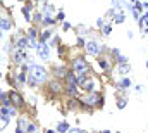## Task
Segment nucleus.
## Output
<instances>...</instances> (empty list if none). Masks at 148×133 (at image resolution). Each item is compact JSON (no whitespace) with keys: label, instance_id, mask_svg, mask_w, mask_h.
Instances as JSON below:
<instances>
[{"label":"nucleus","instance_id":"f257e3e1","mask_svg":"<svg viewBox=\"0 0 148 133\" xmlns=\"http://www.w3.org/2000/svg\"><path fill=\"white\" fill-rule=\"evenodd\" d=\"M73 67H74V71L76 73H88V62L83 59V57H76L73 61Z\"/></svg>","mask_w":148,"mask_h":133},{"label":"nucleus","instance_id":"f03ea898","mask_svg":"<svg viewBox=\"0 0 148 133\" xmlns=\"http://www.w3.org/2000/svg\"><path fill=\"white\" fill-rule=\"evenodd\" d=\"M31 76L33 78H36L38 81H43L45 78H47V73H45V69L40 66H33L31 67Z\"/></svg>","mask_w":148,"mask_h":133},{"label":"nucleus","instance_id":"7ed1b4c3","mask_svg":"<svg viewBox=\"0 0 148 133\" xmlns=\"http://www.w3.org/2000/svg\"><path fill=\"white\" fill-rule=\"evenodd\" d=\"M102 100H103V97H102L100 94H90V95L86 97V102H88L90 105H100Z\"/></svg>","mask_w":148,"mask_h":133},{"label":"nucleus","instance_id":"20e7f679","mask_svg":"<svg viewBox=\"0 0 148 133\" xmlns=\"http://www.w3.org/2000/svg\"><path fill=\"white\" fill-rule=\"evenodd\" d=\"M86 48H88V52H90V54H93V55L100 52V47H98L95 42H88V43H86Z\"/></svg>","mask_w":148,"mask_h":133},{"label":"nucleus","instance_id":"39448f33","mask_svg":"<svg viewBox=\"0 0 148 133\" xmlns=\"http://www.w3.org/2000/svg\"><path fill=\"white\" fill-rule=\"evenodd\" d=\"M66 80H67V87H76L77 85V78L73 73H66Z\"/></svg>","mask_w":148,"mask_h":133},{"label":"nucleus","instance_id":"423d86ee","mask_svg":"<svg viewBox=\"0 0 148 133\" xmlns=\"http://www.w3.org/2000/svg\"><path fill=\"white\" fill-rule=\"evenodd\" d=\"M131 87V80L129 78H124L121 83H119V88H129Z\"/></svg>","mask_w":148,"mask_h":133},{"label":"nucleus","instance_id":"0eeeda50","mask_svg":"<svg viewBox=\"0 0 148 133\" xmlns=\"http://www.w3.org/2000/svg\"><path fill=\"white\" fill-rule=\"evenodd\" d=\"M119 71H121L122 74H126V73H129V71H131V66H129L127 62H124V64H121V66H119Z\"/></svg>","mask_w":148,"mask_h":133},{"label":"nucleus","instance_id":"6e6552de","mask_svg":"<svg viewBox=\"0 0 148 133\" xmlns=\"http://www.w3.org/2000/svg\"><path fill=\"white\" fill-rule=\"evenodd\" d=\"M9 99H12L14 104H21V97L16 94V92H12V94H9Z\"/></svg>","mask_w":148,"mask_h":133},{"label":"nucleus","instance_id":"1a4fd4ad","mask_svg":"<svg viewBox=\"0 0 148 133\" xmlns=\"http://www.w3.org/2000/svg\"><path fill=\"white\" fill-rule=\"evenodd\" d=\"M40 54H41V57H48V48L45 47V45H40Z\"/></svg>","mask_w":148,"mask_h":133},{"label":"nucleus","instance_id":"9d476101","mask_svg":"<svg viewBox=\"0 0 148 133\" xmlns=\"http://www.w3.org/2000/svg\"><path fill=\"white\" fill-rule=\"evenodd\" d=\"M0 26L5 28V30H9V28H10V23H9L7 19H0Z\"/></svg>","mask_w":148,"mask_h":133},{"label":"nucleus","instance_id":"9b49d317","mask_svg":"<svg viewBox=\"0 0 148 133\" xmlns=\"http://www.w3.org/2000/svg\"><path fill=\"white\" fill-rule=\"evenodd\" d=\"M126 104H127V100H126V99H119L117 107H119V109H124V107H126Z\"/></svg>","mask_w":148,"mask_h":133},{"label":"nucleus","instance_id":"f8f14e48","mask_svg":"<svg viewBox=\"0 0 148 133\" xmlns=\"http://www.w3.org/2000/svg\"><path fill=\"white\" fill-rule=\"evenodd\" d=\"M23 59H24V54H23V52H17V54H16V61H17V62H21Z\"/></svg>","mask_w":148,"mask_h":133},{"label":"nucleus","instance_id":"ddd939ff","mask_svg":"<svg viewBox=\"0 0 148 133\" xmlns=\"http://www.w3.org/2000/svg\"><path fill=\"white\" fill-rule=\"evenodd\" d=\"M98 64H100V66L103 67V69H107V67H109V64H107V62H105L103 59H100V61H98Z\"/></svg>","mask_w":148,"mask_h":133},{"label":"nucleus","instance_id":"4468645a","mask_svg":"<svg viewBox=\"0 0 148 133\" xmlns=\"http://www.w3.org/2000/svg\"><path fill=\"white\" fill-rule=\"evenodd\" d=\"M66 130H67V125H66V123L59 125V132H66Z\"/></svg>","mask_w":148,"mask_h":133},{"label":"nucleus","instance_id":"2eb2a0df","mask_svg":"<svg viewBox=\"0 0 148 133\" xmlns=\"http://www.w3.org/2000/svg\"><path fill=\"white\" fill-rule=\"evenodd\" d=\"M24 43H26V40H19V42H17V47H19V48H23V47H24Z\"/></svg>","mask_w":148,"mask_h":133},{"label":"nucleus","instance_id":"dca6fc26","mask_svg":"<svg viewBox=\"0 0 148 133\" xmlns=\"http://www.w3.org/2000/svg\"><path fill=\"white\" fill-rule=\"evenodd\" d=\"M35 130H36V126H35V125H29V126H28V132H29V133L35 132Z\"/></svg>","mask_w":148,"mask_h":133},{"label":"nucleus","instance_id":"f3484780","mask_svg":"<svg viewBox=\"0 0 148 133\" xmlns=\"http://www.w3.org/2000/svg\"><path fill=\"white\" fill-rule=\"evenodd\" d=\"M115 21H117V23H122V21H124V16H117V19H115Z\"/></svg>","mask_w":148,"mask_h":133},{"label":"nucleus","instance_id":"a211bd4d","mask_svg":"<svg viewBox=\"0 0 148 133\" xmlns=\"http://www.w3.org/2000/svg\"><path fill=\"white\" fill-rule=\"evenodd\" d=\"M48 36H50V33H48V31H47V33H43V36H41V40H47V38H48Z\"/></svg>","mask_w":148,"mask_h":133},{"label":"nucleus","instance_id":"6ab92c4d","mask_svg":"<svg viewBox=\"0 0 148 133\" xmlns=\"http://www.w3.org/2000/svg\"><path fill=\"white\" fill-rule=\"evenodd\" d=\"M29 36H33V38H35V36H36V31H35V30H31V31H29Z\"/></svg>","mask_w":148,"mask_h":133},{"label":"nucleus","instance_id":"aec40b11","mask_svg":"<svg viewBox=\"0 0 148 133\" xmlns=\"http://www.w3.org/2000/svg\"><path fill=\"white\" fill-rule=\"evenodd\" d=\"M0 36H2V33H0Z\"/></svg>","mask_w":148,"mask_h":133}]
</instances>
